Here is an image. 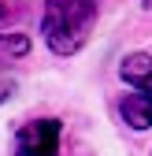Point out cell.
<instances>
[{
	"label": "cell",
	"instance_id": "6",
	"mask_svg": "<svg viewBox=\"0 0 152 156\" xmlns=\"http://www.w3.org/2000/svg\"><path fill=\"white\" fill-rule=\"evenodd\" d=\"M8 19H11V8L4 4V0H0V26H4V23H8Z\"/></svg>",
	"mask_w": 152,
	"mask_h": 156
},
{
	"label": "cell",
	"instance_id": "1",
	"mask_svg": "<svg viewBox=\"0 0 152 156\" xmlns=\"http://www.w3.org/2000/svg\"><path fill=\"white\" fill-rule=\"evenodd\" d=\"M100 15V0H45L41 11V37L56 56H74Z\"/></svg>",
	"mask_w": 152,
	"mask_h": 156
},
{
	"label": "cell",
	"instance_id": "4",
	"mask_svg": "<svg viewBox=\"0 0 152 156\" xmlns=\"http://www.w3.org/2000/svg\"><path fill=\"white\" fill-rule=\"evenodd\" d=\"M119 74H123L126 86L152 93V56H145V52H130L126 60L119 63Z\"/></svg>",
	"mask_w": 152,
	"mask_h": 156
},
{
	"label": "cell",
	"instance_id": "7",
	"mask_svg": "<svg viewBox=\"0 0 152 156\" xmlns=\"http://www.w3.org/2000/svg\"><path fill=\"white\" fill-rule=\"evenodd\" d=\"M141 4H148V8H152V0H141Z\"/></svg>",
	"mask_w": 152,
	"mask_h": 156
},
{
	"label": "cell",
	"instance_id": "5",
	"mask_svg": "<svg viewBox=\"0 0 152 156\" xmlns=\"http://www.w3.org/2000/svg\"><path fill=\"white\" fill-rule=\"evenodd\" d=\"M30 52V37L26 34H0V67L19 63Z\"/></svg>",
	"mask_w": 152,
	"mask_h": 156
},
{
	"label": "cell",
	"instance_id": "2",
	"mask_svg": "<svg viewBox=\"0 0 152 156\" xmlns=\"http://www.w3.org/2000/svg\"><path fill=\"white\" fill-rule=\"evenodd\" d=\"M63 123L60 119H30L15 134V156H60Z\"/></svg>",
	"mask_w": 152,
	"mask_h": 156
},
{
	"label": "cell",
	"instance_id": "3",
	"mask_svg": "<svg viewBox=\"0 0 152 156\" xmlns=\"http://www.w3.org/2000/svg\"><path fill=\"white\" fill-rule=\"evenodd\" d=\"M119 112H123V119L134 130H148L152 126V93H145V89L126 93L123 101H119Z\"/></svg>",
	"mask_w": 152,
	"mask_h": 156
}]
</instances>
